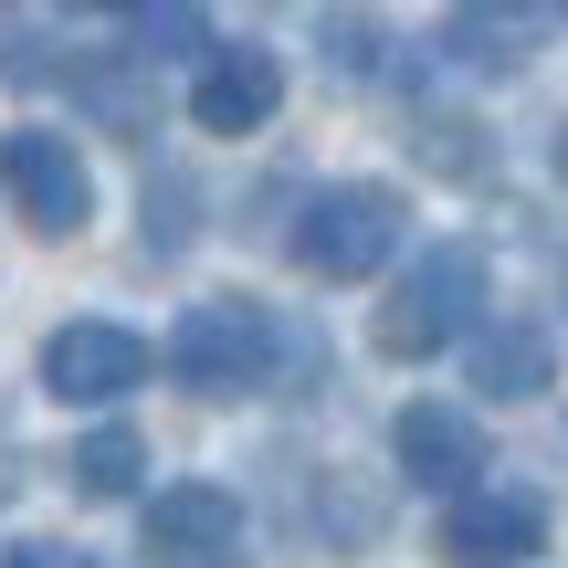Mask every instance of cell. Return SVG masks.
<instances>
[{"instance_id": "1", "label": "cell", "mask_w": 568, "mask_h": 568, "mask_svg": "<svg viewBox=\"0 0 568 568\" xmlns=\"http://www.w3.org/2000/svg\"><path fill=\"white\" fill-rule=\"evenodd\" d=\"M274 358H284V337H274V316L253 295H211V305H190L180 326H169V347H159V368L180 389H201V400H243V389H274Z\"/></svg>"}, {"instance_id": "2", "label": "cell", "mask_w": 568, "mask_h": 568, "mask_svg": "<svg viewBox=\"0 0 568 568\" xmlns=\"http://www.w3.org/2000/svg\"><path fill=\"white\" fill-rule=\"evenodd\" d=\"M400 232H410V211H400V190H379V180H326L316 201L295 211V264L316 274V284H368L400 253Z\"/></svg>"}, {"instance_id": "3", "label": "cell", "mask_w": 568, "mask_h": 568, "mask_svg": "<svg viewBox=\"0 0 568 568\" xmlns=\"http://www.w3.org/2000/svg\"><path fill=\"white\" fill-rule=\"evenodd\" d=\"M474 305H485V253L474 243H432V253H410V274L389 284V305H379V358H432V347H453L474 326Z\"/></svg>"}, {"instance_id": "4", "label": "cell", "mask_w": 568, "mask_h": 568, "mask_svg": "<svg viewBox=\"0 0 568 568\" xmlns=\"http://www.w3.org/2000/svg\"><path fill=\"white\" fill-rule=\"evenodd\" d=\"M0 190H11V211L42 243H74V232L95 222V180H84L74 138H53V126H11V138H0Z\"/></svg>"}, {"instance_id": "5", "label": "cell", "mask_w": 568, "mask_h": 568, "mask_svg": "<svg viewBox=\"0 0 568 568\" xmlns=\"http://www.w3.org/2000/svg\"><path fill=\"white\" fill-rule=\"evenodd\" d=\"M148 368H159V347L138 337V326H116V316H74V326H53L42 337V389H53L63 410H105V400H126V389H148Z\"/></svg>"}, {"instance_id": "6", "label": "cell", "mask_w": 568, "mask_h": 568, "mask_svg": "<svg viewBox=\"0 0 568 568\" xmlns=\"http://www.w3.org/2000/svg\"><path fill=\"white\" fill-rule=\"evenodd\" d=\"M138 548L148 568H243V495H222V485H169L159 506L138 516Z\"/></svg>"}, {"instance_id": "7", "label": "cell", "mask_w": 568, "mask_h": 568, "mask_svg": "<svg viewBox=\"0 0 568 568\" xmlns=\"http://www.w3.org/2000/svg\"><path fill=\"white\" fill-rule=\"evenodd\" d=\"M432 548H443L453 568H527L537 548H548V506L516 485H464L443 506V527H432Z\"/></svg>"}, {"instance_id": "8", "label": "cell", "mask_w": 568, "mask_h": 568, "mask_svg": "<svg viewBox=\"0 0 568 568\" xmlns=\"http://www.w3.org/2000/svg\"><path fill=\"white\" fill-rule=\"evenodd\" d=\"M284 105V63L264 42H222V53H201V74H190V116L211 126V138H253V126H274Z\"/></svg>"}, {"instance_id": "9", "label": "cell", "mask_w": 568, "mask_h": 568, "mask_svg": "<svg viewBox=\"0 0 568 568\" xmlns=\"http://www.w3.org/2000/svg\"><path fill=\"white\" fill-rule=\"evenodd\" d=\"M389 453H400V474L422 495H464L474 474H485V422L453 400H410L400 422H389Z\"/></svg>"}, {"instance_id": "10", "label": "cell", "mask_w": 568, "mask_h": 568, "mask_svg": "<svg viewBox=\"0 0 568 568\" xmlns=\"http://www.w3.org/2000/svg\"><path fill=\"white\" fill-rule=\"evenodd\" d=\"M537 42H548L537 0H453V21H443V53L464 74H527Z\"/></svg>"}, {"instance_id": "11", "label": "cell", "mask_w": 568, "mask_h": 568, "mask_svg": "<svg viewBox=\"0 0 568 568\" xmlns=\"http://www.w3.org/2000/svg\"><path fill=\"white\" fill-rule=\"evenodd\" d=\"M548 379H558V347H548V326H527V316H495L485 337H474V389H485V400H537Z\"/></svg>"}, {"instance_id": "12", "label": "cell", "mask_w": 568, "mask_h": 568, "mask_svg": "<svg viewBox=\"0 0 568 568\" xmlns=\"http://www.w3.org/2000/svg\"><path fill=\"white\" fill-rule=\"evenodd\" d=\"M138 474H148V443H138V432H126V422L84 432V443L63 453V485H74V495H126V485H138Z\"/></svg>"}, {"instance_id": "13", "label": "cell", "mask_w": 568, "mask_h": 568, "mask_svg": "<svg viewBox=\"0 0 568 568\" xmlns=\"http://www.w3.org/2000/svg\"><path fill=\"white\" fill-rule=\"evenodd\" d=\"M138 53H148V63H159V53H201V11H190V0H148Z\"/></svg>"}, {"instance_id": "14", "label": "cell", "mask_w": 568, "mask_h": 568, "mask_svg": "<svg viewBox=\"0 0 568 568\" xmlns=\"http://www.w3.org/2000/svg\"><path fill=\"white\" fill-rule=\"evenodd\" d=\"M464 138H474L464 116H422V159L453 169V180H474V169H485V148H464Z\"/></svg>"}, {"instance_id": "15", "label": "cell", "mask_w": 568, "mask_h": 568, "mask_svg": "<svg viewBox=\"0 0 568 568\" xmlns=\"http://www.w3.org/2000/svg\"><path fill=\"white\" fill-rule=\"evenodd\" d=\"M190 243V190L169 180V190H148V253H180Z\"/></svg>"}, {"instance_id": "16", "label": "cell", "mask_w": 568, "mask_h": 568, "mask_svg": "<svg viewBox=\"0 0 568 568\" xmlns=\"http://www.w3.org/2000/svg\"><path fill=\"white\" fill-rule=\"evenodd\" d=\"M326 42H337V74H368V63H379V32H368V11H326Z\"/></svg>"}, {"instance_id": "17", "label": "cell", "mask_w": 568, "mask_h": 568, "mask_svg": "<svg viewBox=\"0 0 568 568\" xmlns=\"http://www.w3.org/2000/svg\"><path fill=\"white\" fill-rule=\"evenodd\" d=\"M0 568H95V558H84V548H63V537H21Z\"/></svg>"}, {"instance_id": "18", "label": "cell", "mask_w": 568, "mask_h": 568, "mask_svg": "<svg viewBox=\"0 0 568 568\" xmlns=\"http://www.w3.org/2000/svg\"><path fill=\"white\" fill-rule=\"evenodd\" d=\"M74 11H116V0H74Z\"/></svg>"}, {"instance_id": "19", "label": "cell", "mask_w": 568, "mask_h": 568, "mask_svg": "<svg viewBox=\"0 0 568 568\" xmlns=\"http://www.w3.org/2000/svg\"><path fill=\"white\" fill-rule=\"evenodd\" d=\"M558 21H568V0H558Z\"/></svg>"}, {"instance_id": "20", "label": "cell", "mask_w": 568, "mask_h": 568, "mask_svg": "<svg viewBox=\"0 0 568 568\" xmlns=\"http://www.w3.org/2000/svg\"><path fill=\"white\" fill-rule=\"evenodd\" d=\"M0 495H11V485H0Z\"/></svg>"}]
</instances>
